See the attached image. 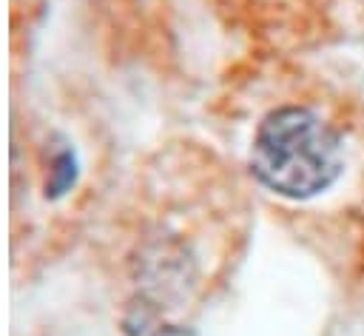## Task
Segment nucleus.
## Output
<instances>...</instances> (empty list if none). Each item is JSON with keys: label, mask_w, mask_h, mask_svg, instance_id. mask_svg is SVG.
I'll return each instance as SVG.
<instances>
[{"label": "nucleus", "mask_w": 364, "mask_h": 336, "mask_svg": "<svg viewBox=\"0 0 364 336\" xmlns=\"http://www.w3.org/2000/svg\"><path fill=\"white\" fill-rule=\"evenodd\" d=\"M250 165L270 191L304 199L324 191L338 177L341 142L313 111L279 108L259 125Z\"/></svg>", "instance_id": "obj_1"}]
</instances>
